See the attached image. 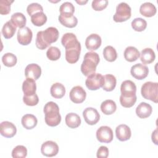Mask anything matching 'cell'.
I'll list each match as a JSON object with an SVG mask.
<instances>
[{
	"label": "cell",
	"instance_id": "34",
	"mask_svg": "<svg viewBox=\"0 0 158 158\" xmlns=\"http://www.w3.org/2000/svg\"><path fill=\"white\" fill-rule=\"evenodd\" d=\"M103 56L109 62H114L117 57L115 49L112 46H107L103 49Z\"/></svg>",
	"mask_w": 158,
	"mask_h": 158
},
{
	"label": "cell",
	"instance_id": "47",
	"mask_svg": "<svg viewBox=\"0 0 158 158\" xmlns=\"http://www.w3.org/2000/svg\"><path fill=\"white\" fill-rule=\"evenodd\" d=\"M157 129H156L152 134V141L154 142L155 144H157Z\"/></svg>",
	"mask_w": 158,
	"mask_h": 158
},
{
	"label": "cell",
	"instance_id": "9",
	"mask_svg": "<svg viewBox=\"0 0 158 158\" xmlns=\"http://www.w3.org/2000/svg\"><path fill=\"white\" fill-rule=\"evenodd\" d=\"M41 152L43 155L46 157H53L57 154L59 152V146L54 141H47L42 144Z\"/></svg>",
	"mask_w": 158,
	"mask_h": 158
},
{
	"label": "cell",
	"instance_id": "1",
	"mask_svg": "<svg viewBox=\"0 0 158 158\" xmlns=\"http://www.w3.org/2000/svg\"><path fill=\"white\" fill-rule=\"evenodd\" d=\"M45 114V122L50 127H56L58 125L61 121V116L59 114V108L58 105L52 101L47 102L43 109Z\"/></svg>",
	"mask_w": 158,
	"mask_h": 158
},
{
	"label": "cell",
	"instance_id": "8",
	"mask_svg": "<svg viewBox=\"0 0 158 158\" xmlns=\"http://www.w3.org/2000/svg\"><path fill=\"white\" fill-rule=\"evenodd\" d=\"M83 116L85 121L90 125L96 124L100 119V115L99 112L93 107L86 108L83 112Z\"/></svg>",
	"mask_w": 158,
	"mask_h": 158
},
{
	"label": "cell",
	"instance_id": "44",
	"mask_svg": "<svg viewBox=\"0 0 158 158\" xmlns=\"http://www.w3.org/2000/svg\"><path fill=\"white\" fill-rule=\"evenodd\" d=\"M108 5L107 0H94L92 1V7L94 10L100 11L105 9Z\"/></svg>",
	"mask_w": 158,
	"mask_h": 158
},
{
	"label": "cell",
	"instance_id": "19",
	"mask_svg": "<svg viewBox=\"0 0 158 158\" xmlns=\"http://www.w3.org/2000/svg\"><path fill=\"white\" fill-rule=\"evenodd\" d=\"M152 112V106L145 102H141L136 108V114L141 118H145L149 117Z\"/></svg>",
	"mask_w": 158,
	"mask_h": 158
},
{
	"label": "cell",
	"instance_id": "18",
	"mask_svg": "<svg viewBox=\"0 0 158 158\" xmlns=\"http://www.w3.org/2000/svg\"><path fill=\"white\" fill-rule=\"evenodd\" d=\"M115 135L119 141H125L130 138L131 132L128 126L125 124H121L116 127Z\"/></svg>",
	"mask_w": 158,
	"mask_h": 158
},
{
	"label": "cell",
	"instance_id": "6",
	"mask_svg": "<svg viewBox=\"0 0 158 158\" xmlns=\"http://www.w3.org/2000/svg\"><path fill=\"white\" fill-rule=\"evenodd\" d=\"M113 137V131L108 126H101L96 131L97 139L101 143H110Z\"/></svg>",
	"mask_w": 158,
	"mask_h": 158
},
{
	"label": "cell",
	"instance_id": "40",
	"mask_svg": "<svg viewBox=\"0 0 158 158\" xmlns=\"http://www.w3.org/2000/svg\"><path fill=\"white\" fill-rule=\"evenodd\" d=\"M136 101V95L133 96H124L120 95V102L121 105L124 107H132Z\"/></svg>",
	"mask_w": 158,
	"mask_h": 158
},
{
	"label": "cell",
	"instance_id": "5",
	"mask_svg": "<svg viewBox=\"0 0 158 158\" xmlns=\"http://www.w3.org/2000/svg\"><path fill=\"white\" fill-rule=\"evenodd\" d=\"M104 83V76L101 73H94L88 76L85 85L90 90H97L102 86Z\"/></svg>",
	"mask_w": 158,
	"mask_h": 158
},
{
	"label": "cell",
	"instance_id": "22",
	"mask_svg": "<svg viewBox=\"0 0 158 158\" xmlns=\"http://www.w3.org/2000/svg\"><path fill=\"white\" fill-rule=\"evenodd\" d=\"M156 6L151 2H146L142 4L139 7L140 14L146 17H151L156 14Z\"/></svg>",
	"mask_w": 158,
	"mask_h": 158
},
{
	"label": "cell",
	"instance_id": "25",
	"mask_svg": "<svg viewBox=\"0 0 158 158\" xmlns=\"http://www.w3.org/2000/svg\"><path fill=\"white\" fill-rule=\"evenodd\" d=\"M141 61L144 64H149L152 63L156 58V54L153 49L151 48H145L141 52Z\"/></svg>",
	"mask_w": 158,
	"mask_h": 158
},
{
	"label": "cell",
	"instance_id": "30",
	"mask_svg": "<svg viewBox=\"0 0 158 158\" xmlns=\"http://www.w3.org/2000/svg\"><path fill=\"white\" fill-rule=\"evenodd\" d=\"M10 21L16 27L19 28L25 27L26 17L21 12H15L10 17Z\"/></svg>",
	"mask_w": 158,
	"mask_h": 158
},
{
	"label": "cell",
	"instance_id": "20",
	"mask_svg": "<svg viewBox=\"0 0 158 158\" xmlns=\"http://www.w3.org/2000/svg\"><path fill=\"white\" fill-rule=\"evenodd\" d=\"M22 90L24 93V96H30L36 94V85L35 80L31 78H27L23 82Z\"/></svg>",
	"mask_w": 158,
	"mask_h": 158
},
{
	"label": "cell",
	"instance_id": "37",
	"mask_svg": "<svg viewBox=\"0 0 158 158\" xmlns=\"http://www.w3.org/2000/svg\"><path fill=\"white\" fill-rule=\"evenodd\" d=\"M17 61V57L10 52L6 53L2 57V62L6 67H10L14 66L16 64Z\"/></svg>",
	"mask_w": 158,
	"mask_h": 158
},
{
	"label": "cell",
	"instance_id": "7",
	"mask_svg": "<svg viewBox=\"0 0 158 158\" xmlns=\"http://www.w3.org/2000/svg\"><path fill=\"white\" fill-rule=\"evenodd\" d=\"M69 96L70 100L76 104L83 102L86 96L85 90L80 86H75L72 88L70 91Z\"/></svg>",
	"mask_w": 158,
	"mask_h": 158
},
{
	"label": "cell",
	"instance_id": "32",
	"mask_svg": "<svg viewBox=\"0 0 158 158\" xmlns=\"http://www.w3.org/2000/svg\"><path fill=\"white\" fill-rule=\"evenodd\" d=\"M59 21L62 25L68 28H73L78 23V20L74 15L63 16L59 15Z\"/></svg>",
	"mask_w": 158,
	"mask_h": 158
},
{
	"label": "cell",
	"instance_id": "28",
	"mask_svg": "<svg viewBox=\"0 0 158 158\" xmlns=\"http://www.w3.org/2000/svg\"><path fill=\"white\" fill-rule=\"evenodd\" d=\"M50 93L51 96L56 99L62 98L65 93V88L60 83H55L51 87Z\"/></svg>",
	"mask_w": 158,
	"mask_h": 158
},
{
	"label": "cell",
	"instance_id": "41",
	"mask_svg": "<svg viewBox=\"0 0 158 158\" xmlns=\"http://www.w3.org/2000/svg\"><path fill=\"white\" fill-rule=\"evenodd\" d=\"M14 1L1 0L0 1V14L1 15H7L10 12V4Z\"/></svg>",
	"mask_w": 158,
	"mask_h": 158
},
{
	"label": "cell",
	"instance_id": "46",
	"mask_svg": "<svg viewBox=\"0 0 158 158\" xmlns=\"http://www.w3.org/2000/svg\"><path fill=\"white\" fill-rule=\"evenodd\" d=\"M109 156V149L106 146H101L97 151L96 156L98 158H106Z\"/></svg>",
	"mask_w": 158,
	"mask_h": 158
},
{
	"label": "cell",
	"instance_id": "48",
	"mask_svg": "<svg viewBox=\"0 0 158 158\" xmlns=\"http://www.w3.org/2000/svg\"><path fill=\"white\" fill-rule=\"evenodd\" d=\"M76 2H77V3H78L79 4H81V5H83V4H85V3H86L87 2H88V1L87 0H86V1H76Z\"/></svg>",
	"mask_w": 158,
	"mask_h": 158
},
{
	"label": "cell",
	"instance_id": "33",
	"mask_svg": "<svg viewBox=\"0 0 158 158\" xmlns=\"http://www.w3.org/2000/svg\"><path fill=\"white\" fill-rule=\"evenodd\" d=\"M31 21L34 25L41 27L46 22L47 17L43 12H39L31 16Z\"/></svg>",
	"mask_w": 158,
	"mask_h": 158
},
{
	"label": "cell",
	"instance_id": "24",
	"mask_svg": "<svg viewBox=\"0 0 158 158\" xmlns=\"http://www.w3.org/2000/svg\"><path fill=\"white\" fill-rule=\"evenodd\" d=\"M65 123L70 128H76L81 124L80 116L75 113H69L65 116Z\"/></svg>",
	"mask_w": 158,
	"mask_h": 158
},
{
	"label": "cell",
	"instance_id": "23",
	"mask_svg": "<svg viewBox=\"0 0 158 158\" xmlns=\"http://www.w3.org/2000/svg\"><path fill=\"white\" fill-rule=\"evenodd\" d=\"M21 123L25 128L27 130H31L36 126L38 120L34 115L28 114L24 115L22 117Z\"/></svg>",
	"mask_w": 158,
	"mask_h": 158
},
{
	"label": "cell",
	"instance_id": "26",
	"mask_svg": "<svg viewBox=\"0 0 158 158\" xmlns=\"http://www.w3.org/2000/svg\"><path fill=\"white\" fill-rule=\"evenodd\" d=\"M123 55L126 60L128 62H134L139 58L140 53L135 47L128 46L125 49Z\"/></svg>",
	"mask_w": 158,
	"mask_h": 158
},
{
	"label": "cell",
	"instance_id": "27",
	"mask_svg": "<svg viewBox=\"0 0 158 158\" xmlns=\"http://www.w3.org/2000/svg\"><path fill=\"white\" fill-rule=\"evenodd\" d=\"M116 83V78L112 74H107L104 76V83L102 88L106 91H111L115 88Z\"/></svg>",
	"mask_w": 158,
	"mask_h": 158
},
{
	"label": "cell",
	"instance_id": "36",
	"mask_svg": "<svg viewBox=\"0 0 158 158\" xmlns=\"http://www.w3.org/2000/svg\"><path fill=\"white\" fill-rule=\"evenodd\" d=\"M131 25L134 30L136 31H142L146 29L147 27V22L142 18L138 17L133 20Z\"/></svg>",
	"mask_w": 158,
	"mask_h": 158
},
{
	"label": "cell",
	"instance_id": "2",
	"mask_svg": "<svg viewBox=\"0 0 158 158\" xmlns=\"http://www.w3.org/2000/svg\"><path fill=\"white\" fill-rule=\"evenodd\" d=\"M99 57L98 53L93 51L86 52L84 56L81 65V71L85 76H89L96 70V67L99 62Z\"/></svg>",
	"mask_w": 158,
	"mask_h": 158
},
{
	"label": "cell",
	"instance_id": "15",
	"mask_svg": "<svg viewBox=\"0 0 158 158\" xmlns=\"http://www.w3.org/2000/svg\"><path fill=\"white\" fill-rule=\"evenodd\" d=\"M101 42V38L99 35L92 33L86 38L85 46L88 50L94 51L100 47Z\"/></svg>",
	"mask_w": 158,
	"mask_h": 158
},
{
	"label": "cell",
	"instance_id": "35",
	"mask_svg": "<svg viewBox=\"0 0 158 158\" xmlns=\"http://www.w3.org/2000/svg\"><path fill=\"white\" fill-rule=\"evenodd\" d=\"M60 15L63 16H71L73 15L75 7L70 2H64L61 4L59 8Z\"/></svg>",
	"mask_w": 158,
	"mask_h": 158
},
{
	"label": "cell",
	"instance_id": "16",
	"mask_svg": "<svg viewBox=\"0 0 158 158\" xmlns=\"http://www.w3.org/2000/svg\"><path fill=\"white\" fill-rule=\"evenodd\" d=\"M121 95L124 96H133L136 95V86L134 82L131 80L123 81L120 86Z\"/></svg>",
	"mask_w": 158,
	"mask_h": 158
},
{
	"label": "cell",
	"instance_id": "39",
	"mask_svg": "<svg viewBox=\"0 0 158 158\" xmlns=\"http://www.w3.org/2000/svg\"><path fill=\"white\" fill-rule=\"evenodd\" d=\"M61 56L60 49L55 46H51L46 52L47 57L51 60H57Z\"/></svg>",
	"mask_w": 158,
	"mask_h": 158
},
{
	"label": "cell",
	"instance_id": "13",
	"mask_svg": "<svg viewBox=\"0 0 158 158\" xmlns=\"http://www.w3.org/2000/svg\"><path fill=\"white\" fill-rule=\"evenodd\" d=\"M59 35V33L58 30L53 27H48L44 31H43V37L44 40L49 46L58 40Z\"/></svg>",
	"mask_w": 158,
	"mask_h": 158
},
{
	"label": "cell",
	"instance_id": "11",
	"mask_svg": "<svg viewBox=\"0 0 158 158\" xmlns=\"http://www.w3.org/2000/svg\"><path fill=\"white\" fill-rule=\"evenodd\" d=\"M33 33L27 27L19 28L17 32L18 42L22 45L29 44L32 40Z\"/></svg>",
	"mask_w": 158,
	"mask_h": 158
},
{
	"label": "cell",
	"instance_id": "14",
	"mask_svg": "<svg viewBox=\"0 0 158 158\" xmlns=\"http://www.w3.org/2000/svg\"><path fill=\"white\" fill-rule=\"evenodd\" d=\"M0 131L2 136L6 138H12L16 134L17 128L12 122L4 121L0 125Z\"/></svg>",
	"mask_w": 158,
	"mask_h": 158
},
{
	"label": "cell",
	"instance_id": "42",
	"mask_svg": "<svg viewBox=\"0 0 158 158\" xmlns=\"http://www.w3.org/2000/svg\"><path fill=\"white\" fill-rule=\"evenodd\" d=\"M27 11L28 15L31 16L37 12H43V7L40 4L36 2H33V3L30 4L27 6Z\"/></svg>",
	"mask_w": 158,
	"mask_h": 158
},
{
	"label": "cell",
	"instance_id": "43",
	"mask_svg": "<svg viewBox=\"0 0 158 158\" xmlns=\"http://www.w3.org/2000/svg\"><path fill=\"white\" fill-rule=\"evenodd\" d=\"M35 44H36V46L38 49L41 50L45 49L49 46V45H48L44 40V38L43 37V31H40L37 33Z\"/></svg>",
	"mask_w": 158,
	"mask_h": 158
},
{
	"label": "cell",
	"instance_id": "45",
	"mask_svg": "<svg viewBox=\"0 0 158 158\" xmlns=\"http://www.w3.org/2000/svg\"><path fill=\"white\" fill-rule=\"evenodd\" d=\"M23 101L27 106H34L38 103L39 98L36 94H35L34 95L30 96H23Z\"/></svg>",
	"mask_w": 158,
	"mask_h": 158
},
{
	"label": "cell",
	"instance_id": "21",
	"mask_svg": "<svg viewBox=\"0 0 158 158\" xmlns=\"http://www.w3.org/2000/svg\"><path fill=\"white\" fill-rule=\"evenodd\" d=\"M78 43L76 35L72 33H66L61 38V43L65 49L73 48Z\"/></svg>",
	"mask_w": 158,
	"mask_h": 158
},
{
	"label": "cell",
	"instance_id": "38",
	"mask_svg": "<svg viewBox=\"0 0 158 158\" xmlns=\"http://www.w3.org/2000/svg\"><path fill=\"white\" fill-rule=\"evenodd\" d=\"M27 155V149L26 147L22 145L15 146L12 151V156L14 158H24Z\"/></svg>",
	"mask_w": 158,
	"mask_h": 158
},
{
	"label": "cell",
	"instance_id": "4",
	"mask_svg": "<svg viewBox=\"0 0 158 158\" xmlns=\"http://www.w3.org/2000/svg\"><path fill=\"white\" fill-rule=\"evenodd\" d=\"M131 7L126 2H122L116 7V12L114 15L113 19L116 22H122L131 17Z\"/></svg>",
	"mask_w": 158,
	"mask_h": 158
},
{
	"label": "cell",
	"instance_id": "17",
	"mask_svg": "<svg viewBox=\"0 0 158 158\" xmlns=\"http://www.w3.org/2000/svg\"><path fill=\"white\" fill-rule=\"evenodd\" d=\"M41 74V69L36 64H28L25 69V75L27 78L38 80Z\"/></svg>",
	"mask_w": 158,
	"mask_h": 158
},
{
	"label": "cell",
	"instance_id": "31",
	"mask_svg": "<svg viewBox=\"0 0 158 158\" xmlns=\"http://www.w3.org/2000/svg\"><path fill=\"white\" fill-rule=\"evenodd\" d=\"M16 31V27L12 23L10 20L4 23L2 28V34L6 39L12 38Z\"/></svg>",
	"mask_w": 158,
	"mask_h": 158
},
{
	"label": "cell",
	"instance_id": "10",
	"mask_svg": "<svg viewBox=\"0 0 158 158\" xmlns=\"http://www.w3.org/2000/svg\"><path fill=\"white\" fill-rule=\"evenodd\" d=\"M130 73L131 75L137 80H143L149 73L148 67L144 64L138 63L136 64L131 67Z\"/></svg>",
	"mask_w": 158,
	"mask_h": 158
},
{
	"label": "cell",
	"instance_id": "29",
	"mask_svg": "<svg viewBox=\"0 0 158 158\" xmlns=\"http://www.w3.org/2000/svg\"><path fill=\"white\" fill-rule=\"evenodd\" d=\"M117 106L115 102L111 99H107L101 104V110L106 115H110L115 112Z\"/></svg>",
	"mask_w": 158,
	"mask_h": 158
},
{
	"label": "cell",
	"instance_id": "3",
	"mask_svg": "<svg viewBox=\"0 0 158 158\" xmlns=\"http://www.w3.org/2000/svg\"><path fill=\"white\" fill-rule=\"evenodd\" d=\"M141 93L144 99L157 103L158 99V83L152 81L144 83L141 86Z\"/></svg>",
	"mask_w": 158,
	"mask_h": 158
},
{
	"label": "cell",
	"instance_id": "12",
	"mask_svg": "<svg viewBox=\"0 0 158 158\" xmlns=\"http://www.w3.org/2000/svg\"><path fill=\"white\" fill-rule=\"evenodd\" d=\"M81 52V44L79 42L75 46L65 49V59L70 64L76 63L80 57Z\"/></svg>",
	"mask_w": 158,
	"mask_h": 158
}]
</instances>
